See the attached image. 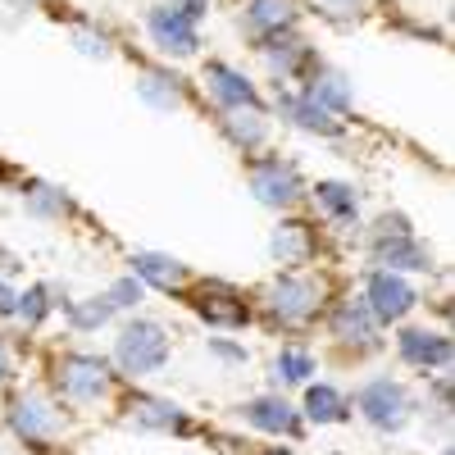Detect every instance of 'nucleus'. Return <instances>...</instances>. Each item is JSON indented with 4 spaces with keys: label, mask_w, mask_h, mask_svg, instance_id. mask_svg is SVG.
I'll use <instances>...</instances> for the list:
<instances>
[{
    "label": "nucleus",
    "mask_w": 455,
    "mask_h": 455,
    "mask_svg": "<svg viewBox=\"0 0 455 455\" xmlns=\"http://www.w3.org/2000/svg\"><path fill=\"white\" fill-rule=\"evenodd\" d=\"M383 259L392 264V269H428V251L419 246V242H410L405 233L401 237H392V242H383Z\"/></svg>",
    "instance_id": "nucleus-23"
},
{
    "label": "nucleus",
    "mask_w": 455,
    "mask_h": 455,
    "mask_svg": "<svg viewBox=\"0 0 455 455\" xmlns=\"http://www.w3.org/2000/svg\"><path fill=\"white\" fill-rule=\"evenodd\" d=\"M269 306L278 319L287 323H300V319H310L319 310V287L306 283V278H283L274 291H269Z\"/></svg>",
    "instance_id": "nucleus-8"
},
{
    "label": "nucleus",
    "mask_w": 455,
    "mask_h": 455,
    "mask_svg": "<svg viewBox=\"0 0 455 455\" xmlns=\"http://www.w3.org/2000/svg\"><path fill=\"white\" fill-rule=\"evenodd\" d=\"M310 100H319L323 109H332V114H341L351 105V87H347V78H341V73H319L315 78V87L306 92Z\"/></svg>",
    "instance_id": "nucleus-22"
},
{
    "label": "nucleus",
    "mask_w": 455,
    "mask_h": 455,
    "mask_svg": "<svg viewBox=\"0 0 455 455\" xmlns=\"http://www.w3.org/2000/svg\"><path fill=\"white\" fill-rule=\"evenodd\" d=\"M114 360H119L128 373H156L169 360V337L156 319H132L119 332V347H114Z\"/></svg>",
    "instance_id": "nucleus-1"
},
{
    "label": "nucleus",
    "mask_w": 455,
    "mask_h": 455,
    "mask_svg": "<svg viewBox=\"0 0 455 455\" xmlns=\"http://www.w3.org/2000/svg\"><path fill=\"white\" fill-rule=\"evenodd\" d=\"M10 373V351H5V341H0V378Z\"/></svg>",
    "instance_id": "nucleus-36"
},
{
    "label": "nucleus",
    "mask_w": 455,
    "mask_h": 455,
    "mask_svg": "<svg viewBox=\"0 0 455 455\" xmlns=\"http://www.w3.org/2000/svg\"><path fill=\"white\" fill-rule=\"evenodd\" d=\"M283 114L296 124V128H306V132H323V137H332L341 124L332 119V109H323L319 100H310V96H283Z\"/></svg>",
    "instance_id": "nucleus-14"
},
{
    "label": "nucleus",
    "mask_w": 455,
    "mask_h": 455,
    "mask_svg": "<svg viewBox=\"0 0 455 455\" xmlns=\"http://www.w3.org/2000/svg\"><path fill=\"white\" fill-rule=\"evenodd\" d=\"M196 315L219 323V328H237V323H246V300H237L233 291H223V287H210V291L196 296Z\"/></svg>",
    "instance_id": "nucleus-13"
},
{
    "label": "nucleus",
    "mask_w": 455,
    "mask_h": 455,
    "mask_svg": "<svg viewBox=\"0 0 455 455\" xmlns=\"http://www.w3.org/2000/svg\"><path fill=\"white\" fill-rule=\"evenodd\" d=\"M223 132L233 137L237 146H259L264 141V132H269V124H264V114L255 109V105H237V109H228L223 114Z\"/></svg>",
    "instance_id": "nucleus-17"
},
{
    "label": "nucleus",
    "mask_w": 455,
    "mask_h": 455,
    "mask_svg": "<svg viewBox=\"0 0 455 455\" xmlns=\"http://www.w3.org/2000/svg\"><path fill=\"white\" fill-rule=\"evenodd\" d=\"M51 310V300H46V287H28L23 296H19V306H14V315H23L28 323H36Z\"/></svg>",
    "instance_id": "nucleus-28"
},
{
    "label": "nucleus",
    "mask_w": 455,
    "mask_h": 455,
    "mask_svg": "<svg viewBox=\"0 0 455 455\" xmlns=\"http://www.w3.org/2000/svg\"><path fill=\"white\" fill-rule=\"evenodd\" d=\"M132 424H141V428H164V433H173V428H182L187 419H182V410L173 405V401H160V396H132Z\"/></svg>",
    "instance_id": "nucleus-16"
},
{
    "label": "nucleus",
    "mask_w": 455,
    "mask_h": 455,
    "mask_svg": "<svg viewBox=\"0 0 455 455\" xmlns=\"http://www.w3.org/2000/svg\"><path fill=\"white\" fill-rule=\"evenodd\" d=\"M355 405H360L364 419H369L373 428H383V433H396V428H405V419H410V396H405L401 383H392V378H378V383L360 387Z\"/></svg>",
    "instance_id": "nucleus-2"
},
{
    "label": "nucleus",
    "mask_w": 455,
    "mask_h": 455,
    "mask_svg": "<svg viewBox=\"0 0 455 455\" xmlns=\"http://www.w3.org/2000/svg\"><path fill=\"white\" fill-rule=\"evenodd\" d=\"M169 10H173V14H182L187 23H196V19L210 10V0H169Z\"/></svg>",
    "instance_id": "nucleus-31"
},
{
    "label": "nucleus",
    "mask_w": 455,
    "mask_h": 455,
    "mask_svg": "<svg viewBox=\"0 0 455 455\" xmlns=\"http://www.w3.org/2000/svg\"><path fill=\"white\" fill-rule=\"evenodd\" d=\"M146 28H150V42H156L164 55H196V46H201L196 23H187V19L173 14L169 5H164V10H150Z\"/></svg>",
    "instance_id": "nucleus-6"
},
{
    "label": "nucleus",
    "mask_w": 455,
    "mask_h": 455,
    "mask_svg": "<svg viewBox=\"0 0 455 455\" xmlns=\"http://www.w3.org/2000/svg\"><path fill=\"white\" fill-rule=\"evenodd\" d=\"M264 55H269V64L274 68H283V73H291L300 60H306V46H300V42H274V46H264Z\"/></svg>",
    "instance_id": "nucleus-27"
},
{
    "label": "nucleus",
    "mask_w": 455,
    "mask_h": 455,
    "mask_svg": "<svg viewBox=\"0 0 455 455\" xmlns=\"http://www.w3.org/2000/svg\"><path fill=\"white\" fill-rule=\"evenodd\" d=\"M109 315H114L109 296H96V300H87V306H68V319L78 323V328H100Z\"/></svg>",
    "instance_id": "nucleus-26"
},
{
    "label": "nucleus",
    "mask_w": 455,
    "mask_h": 455,
    "mask_svg": "<svg viewBox=\"0 0 455 455\" xmlns=\"http://www.w3.org/2000/svg\"><path fill=\"white\" fill-rule=\"evenodd\" d=\"M446 455H451V451H446Z\"/></svg>",
    "instance_id": "nucleus-38"
},
{
    "label": "nucleus",
    "mask_w": 455,
    "mask_h": 455,
    "mask_svg": "<svg viewBox=\"0 0 455 455\" xmlns=\"http://www.w3.org/2000/svg\"><path fill=\"white\" fill-rule=\"evenodd\" d=\"M323 5H328V10H355L360 0H323Z\"/></svg>",
    "instance_id": "nucleus-35"
},
{
    "label": "nucleus",
    "mask_w": 455,
    "mask_h": 455,
    "mask_svg": "<svg viewBox=\"0 0 455 455\" xmlns=\"http://www.w3.org/2000/svg\"><path fill=\"white\" fill-rule=\"evenodd\" d=\"M210 351H214V355H223V360H246V351L228 347V341H210Z\"/></svg>",
    "instance_id": "nucleus-34"
},
{
    "label": "nucleus",
    "mask_w": 455,
    "mask_h": 455,
    "mask_svg": "<svg viewBox=\"0 0 455 455\" xmlns=\"http://www.w3.org/2000/svg\"><path fill=\"white\" fill-rule=\"evenodd\" d=\"M332 332H337L341 341H369V332H373V315H369L364 300H347V306L337 310V319H332Z\"/></svg>",
    "instance_id": "nucleus-19"
},
{
    "label": "nucleus",
    "mask_w": 455,
    "mask_h": 455,
    "mask_svg": "<svg viewBox=\"0 0 455 455\" xmlns=\"http://www.w3.org/2000/svg\"><path fill=\"white\" fill-rule=\"evenodd\" d=\"M109 387V364L96 355H64L60 364V392L68 401H96Z\"/></svg>",
    "instance_id": "nucleus-4"
},
{
    "label": "nucleus",
    "mask_w": 455,
    "mask_h": 455,
    "mask_svg": "<svg viewBox=\"0 0 455 455\" xmlns=\"http://www.w3.org/2000/svg\"><path fill=\"white\" fill-rule=\"evenodd\" d=\"M414 287L405 283V278H396V274H373L369 278V291H364V306H369V315H373V323H396V319H405L410 310H414Z\"/></svg>",
    "instance_id": "nucleus-3"
},
{
    "label": "nucleus",
    "mask_w": 455,
    "mask_h": 455,
    "mask_svg": "<svg viewBox=\"0 0 455 455\" xmlns=\"http://www.w3.org/2000/svg\"><path fill=\"white\" fill-rule=\"evenodd\" d=\"M315 201L332 219H355V205H360L355 201V187H347V182H319L315 187Z\"/></svg>",
    "instance_id": "nucleus-21"
},
{
    "label": "nucleus",
    "mask_w": 455,
    "mask_h": 455,
    "mask_svg": "<svg viewBox=\"0 0 455 455\" xmlns=\"http://www.w3.org/2000/svg\"><path fill=\"white\" fill-rule=\"evenodd\" d=\"M10 424L23 442H51L60 433V414L46 405V401H36V396H19L10 405Z\"/></svg>",
    "instance_id": "nucleus-7"
},
{
    "label": "nucleus",
    "mask_w": 455,
    "mask_h": 455,
    "mask_svg": "<svg viewBox=\"0 0 455 455\" xmlns=\"http://www.w3.org/2000/svg\"><path fill=\"white\" fill-rule=\"evenodd\" d=\"M251 192H255L259 205L283 210V205H291V201L300 196V178H296V169L283 164V160H264V164H255V173H251Z\"/></svg>",
    "instance_id": "nucleus-5"
},
{
    "label": "nucleus",
    "mask_w": 455,
    "mask_h": 455,
    "mask_svg": "<svg viewBox=\"0 0 455 455\" xmlns=\"http://www.w3.org/2000/svg\"><path fill=\"white\" fill-rule=\"evenodd\" d=\"M264 455H291V451H283V446H274V451H264Z\"/></svg>",
    "instance_id": "nucleus-37"
},
{
    "label": "nucleus",
    "mask_w": 455,
    "mask_h": 455,
    "mask_svg": "<svg viewBox=\"0 0 455 455\" xmlns=\"http://www.w3.org/2000/svg\"><path fill=\"white\" fill-rule=\"evenodd\" d=\"M73 42H78V51L83 55H109V42H105V36H96V32H73Z\"/></svg>",
    "instance_id": "nucleus-30"
},
{
    "label": "nucleus",
    "mask_w": 455,
    "mask_h": 455,
    "mask_svg": "<svg viewBox=\"0 0 455 455\" xmlns=\"http://www.w3.org/2000/svg\"><path fill=\"white\" fill-rule=\"evenodd\" d=\"M137 92H141V100H150L156 109H173V105L182 100V92H178V78H169V73H141Z\"/></svg>",
    "instance_id": "nucleus-24"
},
{
    "label": "nucleus",
    "mask_w": 455,
    "mask_h": 455,
    "mask_svg": "<svg viewBox=\"0 0 455 455\" xmlns=\"http://www.w3.org/2000/svg\"><path fill=\"white\" fill-rule=\"evenodd\" d=\"M306 414L315 424H341L347 419V401H341V392H332L328 383H319V387L306 392Z\"/></svg>",
    "instance_id": "nucleus-20"
},
{
    "label": "nucleus",
    "mask_w": 455,
    "mask_h": 455,
    "mask_svg": "<svg viewBox=\"0 0 455 455\" xmlns=\"http://www.w3.org/2000/svg\"><path fill=\"white\" fill-rule=\"evenodd\" d=\"M242 414H246V424H255L259 433H296L300 428L296 410L283 396H259V401L242 405Z\"/></svg>",
    "instance_id": "nucleus-10"
},
{
    "label": "nucleus",
    "mask_w": 455,
    "mask_h": 455,
    "mask_svg": "<svg viewBox=\"0 0 455 455\" xmlns=\"http://www.w3.org/2000/svg\"><path fill=\"white\" fill-rule=\"evenodd\" d=\"M401 355L419 369H446L451 364V337L428 332V328H410V332H401Z\"/></svg>",
    "instance_id": "nucleus-9"
},
{
    "label": "nucleus",
    "mask_w": 455,
    "mask_h": 455,
    "mask_svg": "<svg viewBox=\"0 0 455 455\" xmlns=\"http://www.w3.org/2000/svg\"><path fill=\"white\" fill-rule=\"evenodd\" d=\"M310 373H315L310 351H283L278 355V378H283V383H306Z\"/></svg>",
    "instance_id": "nucleus-25"
},
{
    "label": "nucleus",
    "mask_w": 455,
    "mask_h": 455,
    "mask_svg": "<svg viewBox=\"0 0 455 455\" xmlns=\"http://www.w3.org/2000/svg\"><path fill=\"white\" fill-rule=\"evenodd\" d=\"M14 306H19V291L0 278V315H14Z\"/></svg>",
    "instance_id": "nucleus-33"
},
{
    "label": "nucleus",
    "mask_w": 455,
    "mask_h": 455,
    "mask_svg": "<svg viewBox=\"0 0 455 455\" xmlns=\"http://www.w3.org/2000/svg\"><path fill=\"white\" fill-rule=\"evenodd\" d=\"M269 251L283 259V264H306L310 259V251H315V237H310V228L306 223H278L274 228V242H269Z\"/></svg>",
    "instance_id": "nucleus-15"
},
{
    "label": "nucleus",
    "mask_w": 455,
    "mask_h": 455,
    "mask_svg": "<svg viewBox=\"0 0 455 455\" xmlns=\"http://www.w3.org/2000/svg\"><path fill=\"white\" fill-rule=\"evenodd\" d=\"M60 205V196H51V187H36V192H32V210L36 214H46V210H55Z\"/></svg>",
    "instance_id": "nucleus-32"
},
{
    "label": "nucleus",
    "mask_w": 455,
    "mask_h": 455,
    "mask_svg": "<svg viewBox=\"0 0 455 455\" xmlns=\"http://www.w3.org/2000/svg\"><path fill=\"white\" fill-rule=\"evenodd\" d=\"M137 300H141V278H124V283L109 287V306L114 310H128V306H137Z\"/></svg>",
    "instance_id": "nucleus-29"
},
{
    "label": "nucleus",
    "mask_w": 455,
    "mask_h": 455,
    "mask_svg": "<svg viewBox=\"0 0 455 455\" xmlns=\"http://www.w3.org/2000/svg\"><path fill=\"white\" fill-rule=\"evenodd\" d=\"M205 83H210V96H214L223 109L255 105V87L242 78L237 68H228V64H210V68H205Z\"/></svg>",
    "instance_id": "nucleus-11"
},
{
    "label": "nucleus",
    "mask_w": 455,
    "mask_h": 455,
    "mask_svg": "<svg viewBox=\"0 0 455 455\" xmlns=\"http://www.w3.org/2000/svg\"><path fill=\"white\" fill-rule=\"evenodd\" d=\"M291 19H296L291 0H251V5H246V23H251V32H259V36L283 32Z\"/></svg>",
    "instance_id": "nucleus-18"
},
{
    "label": "nucleus",
    "mask_w": 455,
    "mask_h": 455,
    "mask_svg": "<svg viewBox=\"0 0 455 455\" xmlns=\"http://www.w3.org/2000/svg\"><path fill=\"white\" fill-rule=\"evenodd\" d=\"M132 278H141V283H150V287H164V291H173L182 278H187V269L173 259V255H156V251H141V255H132Z\"/></svg>",
    "instance_id": "nucleus-12"
}]
</instances>
